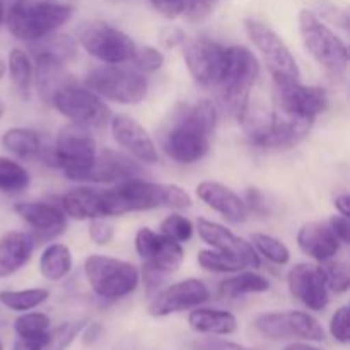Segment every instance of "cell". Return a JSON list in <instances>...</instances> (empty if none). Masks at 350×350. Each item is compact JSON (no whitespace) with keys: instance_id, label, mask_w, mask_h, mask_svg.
Wrapping results in <instances>:
<instances>
[{"instance_id":"8fae6325","label":"cell","mask_w":350,"mask_h":350,"mask_svg":"<svg viewBox=\"0 0 350 350\" xmlns=\"http://www.w3.org/2000/svg\"><path fill=\"white\" fill-rule=\"evenodd\" d=\"M79 43L91 57L109 65L132 62L137 44L126 33L108 23H92L81 31Z\"/></svg>"},{"instance_id":"44dd1931","label":"cell","mask_w":350,"mask_h":350,"mask_svg":"<svg viewBox=\"0 0 350 350\" xmlns=\"http://www.w3.org/2000/svg\"><path fill=\"white\" fill-rule=\"evenodd\" d=\"M198 234L200 238L207 243L208 246H212L214 250L222 253H228V255L238 256L239 260H243L248 269H258L260 267V256L256 253V250L253 248L252 243L245 241L239 236H236L231 229H228L226 226L217 224V222L207 221V219H198Z\"/></svg>"},{"instance_id":"f5cc1de1","label":"cell","mask_w":350,"mask_h":350,"mask_svg":"<svg viewBox=\"0 0 350 350\" xmlns=\"http://www.w3.org/2000/svg\"><path fill=\"white\" fill-rule=\"evenodd\" d=\"M334 205H335V208H337L338 214L349 217V215H350V197L347 193L337 195V197H335V200H334Z\"/></svg>"},{"instance_id":"7a4b0ae2","label":"cell","mask_w":350,"mask_h":350,"mask_svg":"<svg viewBox=\"0 0 350 350\" xmlns=\"http://www.w3.org/2000/svg\"><path fill=\"white\" fill-rule=\"evenodd\" d=\"M72 5L50 0H3V21L14 38L36 43L57 33L72 17Z\"/></svg>"},{"instance_id":"7c38bea8","label":"cell","mask_w":350,"mask_h":350,"mask_svg":"<svg viewBox=\"0 0 350 350\" xmlns=\"http://www.w3.org/2000/svg\"><path fill=\"white\" fill-rule=\"evenodd\" d=\"M275 98L282 115L313 123L327 111L328 96L325 89L301 84L299 79H273Z\"/></svg>"},{"instance_id":"d590c367","label":"cell","mask_w":350,"mask_h":350,"mask_svg":"<svg viewBox=\"0 0 350 350\" xmlns=\"http://www.w3.org/2000/svg\"><path fill=\"white\" fill-rule=\"evenodd\" d=\"M29 183V173L19 163L9 157H0V190L5 193H21Z\"/></svg>"},{"instance_id":"60d3db41","label":"cell","mask_w":350,"mask_h":350,"mask_svg":"<svg viewBox=\"0 0 350 350\" xmlns=\"http://www.w3.org/2000/svg\"><path fill=\"white\" fill-rule=\"evenodd\" d=\"M193 224H191L190 219H187L185 215L173 214L167 215L163 222H161L159 232L166 238L173 239L176 243H187L190 241L191 236H193Z\"/></svg>"},{"instance_id":"7402d4cb","label":"cell","mask_w":350,"mask_h":350,"mask_svg":"<svg viewBox=\"0 0 350 350\" xmlns=\"http://www.w3.org/2000/svg\"><path fill=\"white\" fill-rule=\"evenodd\" d=\"M140 173L142 167L132 159V156L106 149L96 154L94 163L85 171L81 181L82 183H122L130 178H139Z\"/></svg>"},{"instance_id":"4316f807","label":"cell","mask_w":350,"mask_h":350,"mask_svg":"<svg viewBox=\"0 0 350 350\" xmlns=\"http://www.w3.org/2000/svg\"><path fill=\"white\" fill-rule=\"evenodd\" d=\"M188 325L200 335L224 337L238 330V320L231 311L212 310V308H193L188 314Z\"/></svg>"},{"instance_id":"484cf974","label":"cell","mask_w":350,"mask_h":350,"mask_svg":"<svg viewBox=\"0 0 350 350\" xmlns=\"http://www.w3.org/2000/svg\"><path fill=\"white\" fill-rule=\"evenodd\" d=\"M60 207L65 215L77 219V221L105 217V214H103V191L89 187L72 188L60 198Z\"/></svg>"},{"instance_id":"3957f363","label":"cell","mask_w":350,"mask_h":350,"mask_svg":"<svg viewBox=\"0 0 350 350\" xmlns=\"http://www.w3.org/2000/svg\"><path fill=\"white\" fill-rule=\"evenodd\" d=\"M260 74L255 55L243 46H228V62L219 88L226 111L236 120H245L248 113L250 92Z\"/></svg>"},{"instance_id":"8d00e7d4","label":"cell","mask_w":350,"mask_h":350,"mask_svg":"<svg viewBox=\"0 0 350 350\" xmlns=\"http://www.w3.org/2000/svg\"><path fill=\"white\" fill-rule=\"evenodd\" d=\"M252 245L262 256H265L269 262L275 263V265H286L291 260V252L280 239L273 238L270 234H263V232H255L252 236Z\"/></svg>"},{"instance_id":"2e32d148","label":"cell","mask_w":350,"mask_h":350,"mask_svg":"<svg viewBox=\"0 0 350 350\" xmlns=\"http://www.w3.org/2000/svg\"><path fill=\"white\" fill-rule=\"evenodd\" d=\"M135 250L144 267L152 269L163 275L174 273L185 260V252L180 243L166 238L149 228H140L135 234Z\"/></svg>"},{"instance_id":"cb8c5ba5","label":"cell","mask_w":350,"mask_h":350,"mask_svg":"<svg viewBox=\"0 0 350 350\" xmlns=\"http://www.w3.org/2000/svg\"><path fill=\"white\" fill-rule=\"evenodd\" d=\"M297 246L304 255L323 263L334 258L340 250V239L328 222L311 221L297 231Z\"/></svg>"},{"instance_id":"f1b7e54d","label":"cell","mask_w":350,"mask_h":350,"mask_svg":"<svg viewBox=\"0 0 350 350\" xmlns=\"http://www.w3.org/2000/svg\"><path fill=\"white\" fill-rule=\"evenodd\" d=\"M270 280L258 272H236L232 277L222 280L219 293L228 299L248 296V294H263L270 291Z\"/></svg>"},{"instance_id":"c3c4849f","label":"cell","mask_w":350,"mask_h":350,"mask_svg":"<svg viewBox=\"0 0 350 350\" xmlns=\"http://www.w3.org/2000/svg\"><path fill=\"white\" fill-rule=\"evenodd\" d=\"M245 205H246V211L248 212L252 211L260 215H265L267 212L270 211L269 202L265 200V195H263L258 188H250V190L246 191Z\"/></svg>"},{"instance_id":"bcb514c9","label":"cell","mask_w":350,"mask_h":350,"mask_svg":"<svg viewBox=\"0 0 350 350\" xmlns=\"http://www.w3.org/2000/svg\"><path fill=\"white\" fill-rule=\"evenodd\" d=\"M193 202H191L190 195L178 185H167L166 188V207L174 208V211H187L191 208Z\"/></svg>"},{"instance_id":"1f68e13d","label":"cell","mask_w":350,"mask_h":350,"mask_svg":"<svg viewBox=\"0 0 350 350\" xmlns=\"http://www.w3.org/2000/svg\"><path fill=\"white\" fill-rule=\"evenodd\" d=\"M2 146L19 159H33L41 152V139L34 130L14 126L2 135Z\"/></svg>"},{"instance_id":"9c48e42d","label":"cell","mask_w":350,"mask_h":350,"mask_svg":"<svg viewBox=\"0 0 350 350\" xmlns=\"http://www.w3.org/2000/svg\"><path fill=\"white\" fill-rule=\"evenodd\" d=\"M96 154V140L89 133V129L72 123L58 132L57 142L51 150V161L64 171L68 180L81 181L85 171L94 163Z\"/></svg>"},{"instance_id":"d6986e66","label":"cell","mask_w":350,"mask_h":350,"mask_svg":"<svg viewBox=\"0 0 350 350\" xmlns=\"http://www.w3.org/2000/svg\"><path fill=\"white\" fill-rule=\"evenodd\" d=\"M14 212L29 226L36 243L58 238L67 228L64 211L44 202H19L14 205Z\"/></svg>"},{"instance_id":"ab89813d","label":"cell","mask_w":350,"mask_h":350,"mask_svg":"<svg viewBox=\"0 0 350 350\" xmlns=\"http://www.w3.org/2000/svg\"><path fill=\"white\" fill-rule=\"evenodd\" d=\"M325 272V279H327L328 291L334 294H344L349 291L350 286V273L347 263L344 262H335L334 258L323 262L321 265Z\"/></svg>"},{"instance_id":"d4e9b609","label":"cell","mask_w":350,"mask_h":350,"mask_svg":"<svg viewBox=\"0 0 350 350\" xmlns=\"http://www.w3.org/2000/svg\"><path fill=\"white\" fill-rule=\"evenodd\" d=\"M36 241L21 231H9L0 238V279L14 275L31 260Z\"/></svg>"},{"instance_id":"603a6c76","label":"cell","mask_w":350,"mask_h":350,"mask_svg":"<svg viewBox=\"0 0 350 350\" xmlns=\"http://www.w3.org/2000/svg\"><path fill=\"white\" fill-rule=\"evenodd\" d=\"M195 191L205 205L219 212L231 224H241L248 217L245 200L219 181H202L197 185Z\"/></svg>"},{"instance_id":"83f0119b","label":"cell","mask_w":350,"mask_h":350,"mask_svg":"<svg viewBox=\"0 0 350 350\" xmlns=\"http://www.w3.org/2000/svg\"><path fill=\"white\" fill-rule=\"evenodd\" d=\"M33 57L34 65H36V79L33 82H36L41 98L50 103L53 92L65 82H68V79H65V75H67L65 62L53 57V55L43 53V51H33Z\"/></svg>"},{"instance_id":"e0dca14e","label":"cell","mask_w":350,"mask_h":350,"mask_svg":"<svg viewBox=\"0 0 350 350\" xmlns=\"http://www.w3.org/2000/svg\"><path fill=\"white\" fill-rule=\"evenodd\" d=\"M211 299V291L202 280L185 279L159 291L149 304V314L164 318L174 313H183L202 306Z\"/></svg>"},{"instance_id":"ba28073f","label":"cell","mask_w":350,"mask_h":350,"mask_svg":"<svg viewBox=\"0 0 350 350\" xmlns=\"http://www.w3.org/2000/svg\"><path fill=\"white\" fill-rule=\"evenodd\" d=\"M166 188L167 185L150 183L142 178H130L118 183L113 190H103V214L108 219L129 212L166 207Z\"/></svg>"},{"instance_id":"ffe728a7","label":"cell","mask_w":350,"mask_h":350,"mask_svg":"<svg viewBox=\"0 0 350 350\" xmlns=\"http://www.w3.org/2000/svg\"><path fill=\"white\" fill-rule=\"evenodd\" d=\"M109 125H111L113 139L130 156L146 164H156L159 161V154H157L152 137L137 120L126 115H116L111 116Z\"/></svg>"},{"instance_id":"b9f144b4","label":"cell","mask_w":350,"mask_h":350,"mask_svg":"<svg viewBox=\"0 0 350 350\" xmlns=\"http://www.w3.org/2000/svg\"><path fill=\"white\" fill-rule=\"evenodd\" d=\"M132 62L142 74H154L164 65V53L156 46L137 48Z\"/></svg>"},{"instance_id":"d6a6232c","label":"cell","mask_w":350,"mask_h":350,"mask_svg":"<svg viewBox=\"0 0 350 350\" xmlns=\"http://www.w3.org/2000/svg\"><path fill=\"white\" fill-rule=\"evenodd\" d=\"M9 74L14 88L23 99H29L34 81V67L29 55L21 48H14L9 55Z\"/></svg>"},{"instance_id":"9a60e30c","label":"cell","mask_w":350,"mask_h":350,"mask_svg":"<svg viewBox=\"0 0 350 350\" xmlns=\"http://www.w3.org/2000/svg\"><path fill=\"white\" fill-rule=\"evenodd\" d=\"M313 123L289 116H273L265 122L255 123L250 129V144L256 149L280 150L296 147L310 133Z\"/></svg>"},{"instance_id":"f35d334b","label":"cell","mask_w":350,"mask_h":350,"mask_svg":"<svg viewBox=\"0 0 350 350\" xmlns=\"http://www.w3.org/2000/svg\"><path fill=\"white\" fill-rule=\"evenodd\" d=\"M85 323H88L85 320L65 321V323L55 327L53 330L50 328L44 350H67L72 344H74L75 338L81 335L82 328L85 327Z\"/></svg>"},{"instance_id":"4fadbf2b","label":"cell","mask_w":350,"mask_h":350,"mask_svg":"<svg viewBox=\"0 0 350 350\" xmlns=\"http://www.w3.org/2000/svg\"><path fill=\"white\" fill-rule=\"evenodd\" d=\"M245 27L273 79H299V67H297L296 58L272 27L256 19H246Z\"/></svg>"},{"instance_id":"836d02e7","label":"cell","mask_w":350,"mask_h":350,"mask_svg":"<svg viewBox=\"0 0 350 350\" xmlns=\"http://www.w3.org/2000/svg\"><path fill=\"white\" fill-rule=\"evenodd\" d=\"M48 297H50V289H44V287L23 291H2L0 293V304L10 311L26 313V311L41 306Z\"/></svg>"},{"instance_id":"f907efd6","label":"cell","mask_w":350,"mask_h":350,"mask_svg":"<svg viewBox=\"0 0 350 350\" xmlns=\"http://www.w3.org/2000/svg\"><path fill=\"white\" fill-rule=\"evenodd\" d=\"M46 338L17 337V340L14 342V345H12V350H44Z\"/></svg>"},{"instance_id":"5b68a950","label":"cell","mask_w":350,"mask_h":350,"mask_svg":"<svg viewBox=\"0 0 350 350\" xmlns=\"http://www.w3.org/2000/svg\"><path fill=\"white\" fill-rule=\"evenodd\" d=\"M84 273L92 293L106 301L130 296L140 282L135 265L106 255H89L84 262Z\"/></svg>"},{"instance_id":"f6af8a7d","label":"cell","mask_w":350,"mask_h":350,"mask_svg":"<svg viewBox=\"0 0 350 350\" xmlns=\"http://www.w3.org/2000/svg\"><path fill=\"white\" fill-rule=\"evenodd\" d=\"M191 350H260L255 347H246V345L236 344V342L226 340V338L214 337V335H208L205 338H197V340L191 342L190 345Z\"/></svg>"},{"instance_id":"52a82bcc","label":"cell","mask_w":350,"mask_h":350,"mask_svg":"<svg viewBox=\"0 0 350 350\" xmlns=\"http://www.w3.org/2000/svg\"><path fill=\"white\" fill-rule=\"evenodd\" d=\"M85 84L98 96L120 105H137L146 99L149 91V84L142 72L123 68L120 65L94 68L85 77Z\"/></svg>"},{"instance_id":"681fc988","label":"cell","mask_w":350,"mask_h":350,"mask_svg":"<svg viewBox=\"0 0 350 350\" xmlns=\"http://www.w3.org/2000/svg\"><path fill=\"white\" fill-rule=\"evenodd\" d=\"M328 224L334 229V232L337 234V238L340 239V243H349V217H345V215H334V217L328 221Z\"/></svg>"},{"instance_id":"816d5d0a","label":"cell","mask_w":350,"mask_h":350,"mask_svg":"<svg viewBox=\"0 0 350 350\" xmlns=\"http://www.w3.org/2000/svg\"><path fill=\"white\" fill-rule=\"evenodd\" d=\"M82 342L85 345H94L96 342L101 338L103 335V327L99 323H85V327L82 328Z\"/></svg>"},{"instance_id":"11a10c76","label":"cell","mask_w":350,"mask_h":350,"mask_svg":"<svg viewBox=\"0 0 350 350\" xmlns=\"http://www.w3.org/2000/svg\"><path fill=\"white\" fill-rule=\"evenodd\" d=\"M5 68H7L5 62H3V58L0 57V79H2V77H3V74H5Z\"/></svg>"},{"instance_id":"9f6ffc18","label":"cell","mask_w":350,"mask_h":350,"mask_svg":"<svg viewBox=\"0 0 350 350\" xmlns=\"http://www.w3.org/2000/svg\"><path fill=\"white\" fill-rule=\"evenodd\" d=\"M3 21V0H0V24Z\"/></svg>"},{"instance_id":"7bdbcfd3","label":"cell","mask_w":350,"mask_h":350,"mask_svg":"<svg viewBox=\"0 0 350 350\" xmlns=\"http://www.w3.org/2000/svg\"><path fill=\"white\" fill-rule=\"evenodd\" d=\"M330 334L338 344L347 345L350 342V327H349V306H340L334 313L330 320Z\"/></svg>"},{"instance_id":"7dc6e473","label":"cell","mask_w":350,"mask_h":350,"mask_svg":"<svg viewBox=\"0 0 350 350\" xmlns=\"http://www.w3.org/2000/svg\"><path fill=\"white\" fill-rule=\"evenodd\" d=\"M159 41L166 50H173V48L181 46L187 41V34L181 27L178 26H166L161 29L159 33Z\"/></svg>"},{"instance_id":"db71d44e","label":"cell","mask_w":350,"mask_h":350,"mask_svg":"<svg viewBox=\"0 0 350 350\" xmlns=\"http://www.w3.org/2000/svg\"><path fill=\"white\" fill-rule=\"evenodd\" d=\"M284 350H323L317 345H310V342H294V344L287 345Z\"/></svg>"},{"instance_id":"277c9868","label":"cell","mask_w":350,"mask_h":350,"mask_svg":"<svg viewBox=\"0 0 350 350\" xmlns=\"http://www.w3.org/2000/svg\"><path fill=\"white\" fill-rule=\"evenodd\" d=\"M299 33L308 53L334 75L345 74L349 65V48L337 33L330 29L313 10L299 12Z\"/></svg>"},{"instance_id":"5bb4252c","label":"cell","mask_w":350,"mask_h":350,"mask_svg":"<svg viewBox=\"0 0 350 350\" xmlns=\"http://www.w3.org/2000/svg\"><path fill=\"white\" fill-rule=\"evenodd\" d=\"M185 62L198 84L219 85L228 62V46L205 36L185 41Z\"/></svg>"},{"instance_id":"ee69618b","label":"cell","mask_w":350,"mask_h":350,"mask_svg":"<svg viewBox=\"0 0 350 350\" xmlns=\"http://www.w3.org/2000/svg\"><path fill=\"white\" fill-rule=\"evenodd\" d=\"M89 238L98 246L109 245L113 241V238H115V226L106 217L91 219V224H89Z\"/></svg>"},{"instance_id":"e575fe53","label":"cell","mask_w":350,"mask_h":350,"mask_svg":"<svg viewBox=\"0 0 350 350\" xmlns=\"http://www.w3.org/2000/svg\"><path fill=\"white\" fill-rule=\"evenodd\" d=\"M197 260L202 269L215 273H236L248 269L238 256L228 255V253L217 252V250H202L198 252Z\"/></svg>"},{"instance_id":"30bf717a","label":"cell","mask_w":350,"mask_h":350,"mask_svg":"<svg viewBox=\"0 0 350 350\" xmlns=\"http://www.w3.org/2000/svg\"><path fill=\"white\" fill-rule=\"evenodd\" d=\"M255 328L269 340H325L321 323L306 311H272L258 314L255 318Z\"/></svg>"},{"instance_id":"ac0fdd59","label":"cell","mask_w":350,"mask_h":350,"mask_svg":"<svg viewBox=\"0 0 350 350\" xmlns=\"http://www.w3.org/2000/svg\"><path fill=\"white\" fill-rule=\"evenodd\" d=\"M287 284L294 299L311 311H323L330 303V291L321 265L297 263L289 270Z\"/></svg>"},{"instance_id":"6f0895ef","label":"cell","mask_w":350,"mask_h":350,"mask_svg":"<svg viewBox=\"0 0 350 350\" xmlns=\"http://www.w3.org/2000/svg\"><path fill=\"white\" fill-rule=\"evenodd\" d=\"M3 113H5V105H3L2 101H0V118L3 116Z\"/></svg>"},{"instance_id":"f546056e","label":"cell","mask_w":350,"mask_h":350,"mask_svg":"<svg viewBox=\"0 0 350 350\" xmlns=\"http://www.w3.org/2000/svg\"><path fill=\"white\" fill-rule=\"evenodd\" d=\"M72 265H74V260H72L70 248L62 245V243H53V245L46 246L44 252L41 253V275L46 280H51V282H58V280L65 279L70 273Z\"/></svg>"},{"instance_id":"8992f818","label":"cell","mask_w":350,"mask_h":350,"mask_svg":"<svg viewBox=\"0 0 350 350\" xmlns=\"http://www.w3.org/2000/svg\"><path fill=\"white\" fill-rule=\"evenodd\" d=\"M50 103L65 118L85 129H101L111 120V109L105 105L101 96L72 81L60 85L53 92Z\"/></svg>"},{"instance_id":"4dcf8cb0","label":"cell","mask_w":350,"mask_h":350,"mask_svg":"<svg viewBox=\"0 0 350 350\" xmlns=\"http://www.w3.org/2000/svg\"><path fill=\"white\" fill-rule=\"evenodd\" d=\"M150 3L166 19L185 16L195 21L207 16L215 0H150Z\"/></svg>"},{"instance_id":"6da1fadb","label":"cell","mask_w":350,"mask_h":350,"mask_svg":"<svg viewBox=\"0 0 350 350\" xmlns=\"http://www.w3.org/2000/svg\"><path fill=\"white\" fill-rule=\"evenodd\" d=\"M217 125V109L211 99L178 106L167 122L161 144L174 163L195 164L207 156Z\"/></svg>"},{"instance_id":"74e56055","label":"cell","mask_w":350,"mask_h":350,"mask_svg":"<svg viewBox=\"0 0 350 350\" xmlns=\"http://www.w3.org/2000/svg\"><path fill=\"white\" fill-rule=\"evenodd\" d=\"M50 318L44 313L38 311H26L16 318L14 321V332L17 337H29V338H46L50 332Z\"/></svg>"},{"instance_id":"680465c9","label":"cell","mask_w":350,"mask_h":350,"mask_svg":"<svg viewBox=\"0 0 350 350\" xmlns=\"http://www.w3.org/2000/svg\"><path fill=\"white\" fill-rule=\"evenodd\" d=\"M0 350H3V347H2V344H0Z\"/></svg>"}]
</instances>
